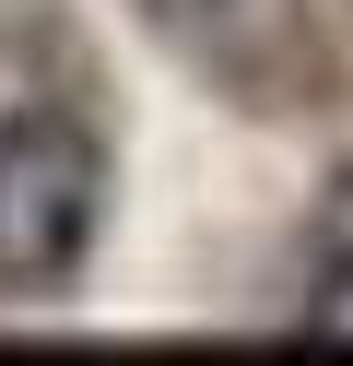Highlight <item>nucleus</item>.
<instances>
[{
    "mask_svg": "<svg viewBox=\"0 0 353 366\" xmlns=\"http://www.w3.org/2000/svg\"><path fill=\"white\" fill-rule=\"evenodd\" d=\"M106 224V142L71 107L0 119V295H59Z\"/></svg>",
    "mask_w": 353,
    "mask_h": 366,
    "instance_id": "nucleus-1",
    "label": "nucleus"
},
{
    "mask_svg": "<svg viewBox=\"0 0 353 366\" xmlns=\"http://www.w3.org/2000/svg\"><path fill=\"white\" fill-rule=\"evenodd\" d=\"M306 342H353V248H329L318 272H306V307H295Z\"/></svg>",
    "mask_w": 353,
    "mask_h": 366,
    "instance_id": "nucleus-2",
    "label": "nucleus"
},
{
    "mask_svg": "<svg viewBox=\"0 0 353 366\" xmlns=\"http://www.w3.org/2000/svg\"><path fill=\"white\" fill-rule=\"evenodd\" d=\"M153 12H177V24H200V12H224V0H153Z\"/></svg>",
    "mask_w": 353,
    "mask_h": 366,
    "instance_id": "nucleus-3",
    "label": "nucleus"
}]
</instances>
